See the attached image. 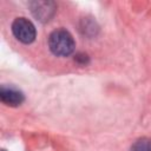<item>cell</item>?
<instances>
[{"instance_id": "cell-1", "label": "cell", "mask_w": 151, "mask_h": 151, "mask_svg": "<svg viewBox=\"0 0 151 151\" xmlns=\"http://www.w3.org/2000/svg\"><path fill=\"white\" fill-rule=\"evenodd\" d=\"M48 47L57 57H67L73 53L76 42L66 29H55L48 37Z\"/></svg>"}, {"instance_id": "cell-4", "label": "cell", "mask_w": 151, "mask_h": 151, "mask_svg": "<svg viewBox=\"0 0 151 151\" xmlns=\"http://www.w3.org/2000/svg\"><path fill=\"white\" fill-rule=\"evenodd\" d=\"M0 99L6 105L18 106L24 101V94L18 88L2 86L0 90Z\"/></svg>"}, {"instance_id": "cell-3", "label": "cell", "mask_w": 151, "mask_h": 151, "mask_svg": "<svg viewBox=\"0 0 151 151\" xmlns=\"http://www.w3.org/2000/svg\"><path fill=\"white\" fill-rule=\"evenodd\" d=\"M29 6L32 14L37 18V20L42 22L48 21L55 12V5L50 1H34L31 2Z\"/></svg>"}, {"instance_id": "cell-5", "label": "cell", "mask_w": 151, "mask_h": 151, "mask_svg": "<svg viewBox=\"0 0 151 151\" xmlns=\"http://www.w3.org/2000/svg\"><path fill=\"white\" fill-rule=\"evenodd\" d=\"M130 151H151V140L145 138L139 139L131 146Z\"/></svg>"}, {"instance_id": "cell-2", "label": "cell", "mask_w": 151, "mask_h": 151, "mask_svg": "<svg viewBox=\"0 0 151 151\" xmlns=\"http://www.w3.org/2000/svg\"><path fill=\"white\" fill-rule=\"evenodd\" d=\"M12 32L14 37L24 44L33 42L37 35L34 25L26 18H17L12 24Z\"/></svg>"}, {"instance_id": "cell-6", "label": "cell", "mask_w": 151, "mask_h": 151, "mask_svg": "<svg viewBox=\"0 0 151 151\" xmlns=\"http://www.w3.org/2000/svg\"><path fill=\"white\" fill-rule=\"evenodd\" d=\"M76 60H77L78 63L86 64V63H87V55H85V54H78V55L76 57Z\"/></svg>"}]
</instances>
